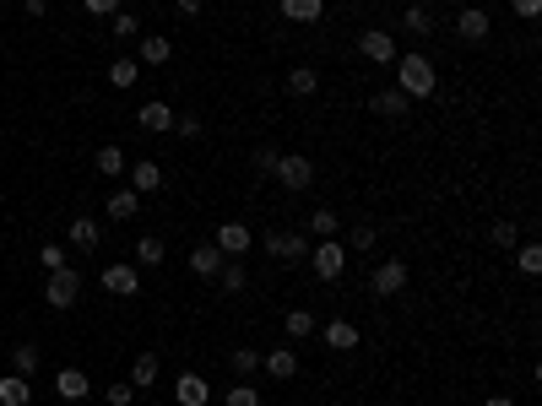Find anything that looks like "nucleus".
<instances>
[{
	"instance_id": "obj_1",
	"label": "nucleus",
	"mask_w": 542,
	"mask_h": 406,
	"mask_svg": "<svg viewBox=\"0 0 542 406\" xmlns=\"http://www.w3.org/2000/svg\"><path fill=\"white\" fill-rule=\"evenodd\" d=\"M434 87H439V77H434V60H429L423 49L396 54V93H406V98H434Z\"/></svg>"
},
{
	"instance_id": "obj_2",
	"label": "nucleus",
	"mask_w": 542,
	"mask_h": 406,
	"mask_svg": "<svg viewBox=\"0 0 542 406\" xmlns=\"http://www.w3.org/2000/svg\"><path fill=\"white\" fill-rule=\"evenodd\" d=\"M309 265H315V277H320V282H342V277H348V244H342V239H320V244H309Z\"/></svg>"
},
{
	"instance_id": "obj_3",
	"label": "nucleus",
	"mask_w": 542,
	"mask_h": 406,
	"mask_svg": "<svg viewBox=\"0 0 542 406\" xmlns=\"http://www.w3.org/2000/svg\"><path fill=\"white\" fill-rule=\"evenodd\" d=\"M77 298H82V271H77V265L49 271V282H44V304H49V309H77Z\"/></svg>"
},
{
	"instance_id": "obj_4",
	"label": "nucleus",
	"mask_w": 542,
	"mask_h": 406,
	"mask_svg": "<svg viewBox=\"0 0 542 406\" xmlns=\"http://www.w3.org/2000/svg\"><path fill=\"white\" fill-rule=\"evenodd\" d=\"M271 179H277L288 195H304V190L315 184V163H309L304 152H283V158H277V168H271Z\"/></svg>"
},
{
	"instance_id": "obj_5",
	"label": "nucleus",
	"mask_w": 542,
	"mask_h": 406,
	"mask_svg": "<svg viewBox=\"0 0 542 406\" xmlns=\"http://www.w3.org/2000/svg\"><path fill=\"white\" fill-rule=\"evenodd\" d=\"M406 282H413L406 260H380V265H374V277H369V293H374V298H401Z\"/></svg>"
},
{
	"instance_id": "obj_6",
	"label": "nucleus",
	"mask_w": 542,
	"mask_h": 406,
	"mask_svg": "<svg viewBox=\"0 0 542 406\" xmlns=\"http://www.w3.org/2000/svg\"><path fill=\"white\" fill-rule=\"evenodd\" d=\"M260 244H266V255H271V260H283V265L309 260V233H283V228H271Z\"/></svg>"
},
{
	"instance_id": "obj_7",
	"label": "nucleus",
	"mask_w": 542,
	"mask_h": 406,
	"mask_svg": "<svg viewBox=\"0 0 542 406\" xmlns=\"http://www.w3.org/2000/svg\"><path fill=\"white\" fill-rule=\"evenodd\" d=\"M358 54L369 60V65H396V33H385V28H369V33H358Z\"/></svg>"
},
{
	"instance_id": "obj_8",
	"label": "nucleus",
	"mask_w": 542,
	"mask_h": 406,
	"mask_svg": "<svg viewBox=\"0 0 542 406\" xmlns=\"http://www.w3.org/2000/svg\"><path fill=\"white\" fill-rule=\"evenodd\" d=\"M103 293H119V298H136L142 293V271H136L130 260H114V265H103Z\"/></svg>"
},
{
	"instance_id": "obj_9",
	"label": "nucleus",
	"mask_w": 542,
	"mask_h": 406,
	"mask_svg": "<svg viewBox=\"0 0 542 406\" xmlns=\"http://www.w3.org/2000/svg\"><path fill=\"white\" fill-rule=\"evenodd\" d=\"M456 33H461V44H483V38L494 33V17H489L483 6H461V12H456Z\"/></svg>"
},
{
	"instance_id": "obj_10",
	"label": "nucleus",
	"mask_w": 542,
	"mask_h": 406,
	"mask_svg": "<svg viewBox=\"0 0 542 406\" xmlns=\"http://www.w3.org/2000/svg\"><path fill=\"white\" fill-rule=\"evenodd\" d=\"M320 342H325L331 353H353V347L364 342V330H358L353 320H331V325H320Z\"/></svg>"
},
{
	"instance_id": "obj_11",
	"label": "nucleus",
	"mask_w": 542,
	"mask_h": 406,
	"mask_svg": "<svg viewBox=\"0 0 542 406\" xmlns=\"http://www.w3.org/2000/svg\"><path fill=\"white\" fill-rule=\"evenodd\" d=\"M174 401H179V406H207V401H212V385L201 379L195 369H185V374L174 379Z\"/></svg>"
},
{
	"instance_id": "obj_12",
	"label": "nucleus",
	"mask_w": 542,
	"mask_h": 406,
	"mask_svg": "<svg viewBox=\"0 0 542 406\" xmlns=\"http://www.w3.org/2000/svg\"><path fill=\"white\" fill-rule=\"evenodd\" d=\"M223 260H228V255H223L218 244H195V249H190V271H195L201 282H218V271H223Z\"/></svg>"
},
{
	"instance_id": "obj_13",
	"label": "nucleus",
	"mask_w": 542,
	"mask_h": 406,
	"mask_svg": "<svg viewBox=\"0 0 542 406\" xmlns=\"http://www.w3.org/2000/svg\"><path fill=\"white\" fill-rule=\"evenodd\" d=\"M136 125H142L147 135H163V130H174V109H168L163 98H152V103L136 109Z\"/></svg>"
},
{
	"instance_id": "obj_14",
	"label": "nucleus",
	"mask_w": 542,
	"mask_h": 406,
	"mask_svg": "<svg viewBox=\"0 0 542 406\" xmlns=\"http://www.w3.org/2000/svg\"><path fill=\"white\" fill-rule=\"evenodd\" d=\"M260 369H266L271 379H293V374H299V347H293V342H288V347H271V353L260 358Z\"/></svg>"
},
{
	"instance_id": "obj_15",
	"label": "nucleus",
	"mask_w": 542,
	"mask_h": 406,
	"mask_svg": "<svg viewBox=\"0 0 542 406\" xmlns=\"http://www.w3.org/2000/svg\"><path fill=\"white\" fill-rule=\"evenodd\" d=\"M212 244H218L228 260H244V255H250V228H244V223H223Z\"/></svg>"
},
{
	"instance_id": "obj_16",
	"label": "nucleus",
	"mask_w": 542,
	"mask_h": 406,
	"mask_svg": "<svg viewBox=\"0 0 542 406\" xmlns=\"http://www.w3.org/2000/svg\"><path fill=\"white\" fill-rule=\"evenodd\" d=\"M136 60H142V65H168L174 60V38L168 33H147L142 44H136Z\"/></svg>"
},
{
	"instance_id": "obj_17",
	"label": "nucleus",
	"mask_w": 542,
	"mask_h": 406,
	"mask_svg": "<svg viewBox=\"0 0 542 406\" xmlns=\"http://www.w3.org/2000/svg\"><path fill=\"white\" fill-rule=\"evenodd\" d=\"M125 174H130V190H136V195L163 190V163H152V158H147V163H130Z\"/></svg>"
},
{
	"instance_id": "obj_18",
	"label": "nucleus",
	"mask_w": 542,
	"mask_h": 406,
	"mask_svg": "<svg viewBox=\"0 0 542 406\" xmlns=\"http://www.w3.org/2000/svg\"><path fill=\"white\" fill-rule=\"evenodd\" d=\"M136 82H142V60H136V54H119V60L109 65V87H114V93H130Z\"/></svg>"
},
{
	"instance_id": "obj_19",
	"label": "nucleus",
	"mask_w": 542,
	"mask_h": 406,
	"mask_svg": "<svg viewBox=\"0 0 542 406\" xmlns=\"http://www.w3.org/2000/svg\"><path fill=\"white\" fill-rule=\"evenodd\" d=\"M103 212H109L114 223H130L136 212H142V195H136L130 184H125V190H109V200H103Z\"/></svg>"
},
{
	"instance_id": "obj_20",
	"label": "nucleus",
	"mask_w": 542,
	"mask_h": 406,
	"mask_svg": "<svg viewBox=\"0 0 542 406\" xmlns=\"http://www.w3.org/2000/svg\"><path fill=\"white\" fill-rule=\"evenodd\" d=\"M369 109H374V114H385V119H406L413 98H406V93H396V87H380V93L369 98Z\"/></svg>"
},
{
	"instance_id": "obj_21",
	"label": "nucleus",
	"mask_w": 542,
	"mask_h": 406,
	"mask_svg": "<svg viewBox=\"0 0 542 406\" xmlns=\"http://www.w3.org/2000/svg\"><path fill=\"white\" fill-rule=\"evenodd\" d=\"M158 379H163V358H158V353H142V358L130 363V385H136V390H152Z\"/></svg>"
},
{
	"instance_id": "obj_22",
	"label": "nucleus",
	"mask_w": 542,
	"mask_h": 406,
	"mask_svg": "<svg viewBox=\"0 0 542 406\" xmlns=\"http://www.w3.org/2000/svg\"><path fill=\"white\" fill-rule=\"evenodd\" d=\"M87 390H93V379H87L82 369H60V374H54V395H60V401H82Z\"/></svg>"
},
{
	"instance_id": "obj_23",
	"label": "nucleus",
	"mask_w": 542,
	"mask_h": 406,
	"mask_svg": "<svg viewBox=\"0 0 542 406\" xmlns=\"http://www.w3.org/2000/svg\"><path fill=\"white\" fill-rule=\"evenodd\" d=\"M33 401V379L28 374H6L0 379V406H28Z\"/></svg>"
},
{
	"instance_id": "obj_24",
	"label": "nucleus",
	"mask_w": 542,
	"mask_h": 406,
	"mask_svg": "<svg viewBox=\"0 0 542 406\" xmlns=\"http://www.w3.org/2000/svg\"><path fill=\"white\" fill-rule=\"evenodd\" d=\"M288 22H320L325 17V0H277Z\"/></svg>"
},
{
	"instance_id": "obj_25",
	"label": "nucleus",
	"mask_w": 542,
	"mask_h": 406,
	"mask_svg": "<svg viewBox=\"0 0 542 406\" xmlns=\"http://www.w3.org/2000/svg\"><path fill=\"white\" fill-rule=\"evenodd\" d=\"M218 288H223L228 298L250 288V271H244V260H223V271H218Z\"/></svg>"
},
{
	"instance_id": "obj_26",
	"label": "nucleus",
	"mask_w": 542,
	"mask_h": 406,
	"mask_svg": "<svg viewBox=\"0 0 542 406\" xmlns=\"http://www.w3.org/2000/svg\"><path fill=\"white\" fill-rule=\"evenodd\" d=\"M93 168H98L103 179H119V174L130 168V158H125L119 147H98V152H93Z\"/></svg>"
},
{
	"instance_id": "obj_27",
	"label": "nucleus",
	"mask_w": 542,
	"mask_h": 406,
	"mask_svg": "<svg viewBox=\"0 0 542 406\" xmlns=\"http://www.w3.org/2000/svg\"><path fill=\"white\" fill-rule=\"evenodd\" d=\"M136 271H152V265H163V239H136V260H130Z\"/></svg>"
},
{
	"instance_id": "obj_28",
	"label": "nucleus",
	"mask_w": 542,
	"mask_h": 406,
	"mask_svg": "<svg viewBox=\"0 0 542 406\" xmlns=\"http://www.w3.org/2000/svg\"><path fill=\"white\" fill-rule=\"evenodd\" d=\"M320 87V71H315V65H293V71H288V93L293 98H309Z\"/></svg>"
},
{
	"instance_id": "obj_29",
	"label": "nucleus",
	"mask_w": 542,
	"mask_h": 406,
	"mask_svg": "<svg viewBox=\"0 0 542 406\" xmlns=\"http://www.w3.org/2000/svg\"><path fill=\"white\" fill-rule=\"evenodd\" d=\"M98 239H103V228L93 217H71V244L77 249H98Z\"/></svg>"
},
{
	"instance_id": "obj_30",
	"label": "nucleus",
	"mask_w": 542,
	"mask_h": 406,
	"mask_svg": "<svg viewBox=\"0 0 542 406\" xmlns=\"http://www.w3.org/2000/svg\"><path fill=\"white\" fill-rule=\"evenodd\" d=\"M228 369H234L239 379H255V374H260V353H255V347H234V353H228Z\"/></svg>"
},
{
	"instance_id": "obj_31",
	"label": "nucleus",
	"mask_w": 542,
	"mask_h": 406,
	"mask_svg": "<svg viewBox=\"0 0 542 406\" xmlns=\"http://www.w3.org/2000/svg\"><path fill=\"white\" fill-rule=\"evenodd\" d=\"M283 330H288V342H299V336H315L320 325H315V314H309V309H288Z\"/></svg>"
},
{
	"instance_id": "obj_32",
	"label": "nucleus",
	"mask_w": 542,
	"mask_h": 406,
	"mask_svg": "<svg viewBox=\"0 0 542 406\" xmlns=\"http://www.w3.org/2000/svg\"><path fill=\"white\" fill-rule=\"evenodd\" d=\"M223 406H260V390H255L250 379H234L228 395H223Z\"/></svg>"
},
{
	"instance_id": "obj_33",
	"label": "nucleus",
	"mask_w": 542,
	"mask_h": 406,
	"mask_svg": "<svg viewBox=\"0 0 542 406\" xmlns=\"http://www.w3.org/2000/svg\"><path fill=\"white\" fill-rule=\"evenodd\" d=\"M515 265L526 271V277H537V271H542V244H531V239L515 244Z\"/></svg>"
},
{
	"instance_id": "obj_34",
	"label": "nucleus",
	"mask_w": 542,
	"mask_h": 406,
	"mask_svg": "<svg viewBox=\"0 0 542 406\" xmlns=\"http://www.w3.org/2000/svg\"><path fill=\"white\" fill-rule=\"evenodd\" d=\"M309 233H315V239H336V212H331V207H315V212H309Z\"/></svg>"
},
{
	"instance_id": "obj_35",
	"label": "nucleus",
	"mask_w": 542,
	"mask_h": 406,
	"mask_svg": "<svg viewBox=\"0 0 542 406\" xmlns=\"http://www.w3.org/2000/svg\"><path fill=\"white\" fill-rule=\"evenodd\" d=\"M401 28H406V33H418V38H423V33H434V17H429V12H423V6H406V12H401Z\"/></svg>"
},
{
	"instance_id": "obj_36",
	"label": "nucleus",
	"mask_w": 542,
	"mask_h": 406,
	"mask_svg": "<svg viewBox=\"0 0 542 406\" xmlns=\"http://www.w3.org/2000/svg\"><path fill=\"white\" fill-rule=\"evenodd\" d=\"M12 369H17V374H38V347H33V342L12 347Z\"/></svg>"
},
{
	"instance_id": "obj_37",
	"label": "nucleus",
	"mask_w": 542,
	"mask_h": 406,
	"mask_svg": "<svg viewBox=\"0 0 542 406\" xmlns=\"http://www.w3.org/2000/svg\"><path fill=\"white\" fill-rule=\"evenodd\" d=\"M277 158H283L277 147H255V152H250V168H255L260 179H271V168H277Z\"/></svg>"
},
{
	"instance_id": "obj_38",
	"label": "nucleus",
	"mask_w": 542,
	"mask_h": 406,
	"mask_svg": "<svg viewBox=\"0 0 542 406\" xmlns=\"http://www.w3.org/2000/svg\"><path fill=\"white\" fill-rule=\"evenodd\" d=\"M103 401H109V406H136V385H130V379H114V385L103 390Z\"/></svg>"
},
{
	"instance_id": "obj_39",
	"label": "nucleus",
	"mask_w": 542,
	"mask_h": 406,
	"mask_svg": "<svg viewBox=\"0 0 542 406\" xmlns=\"http://www.w3.org/2000/svg\"><path fill=\"white\" fill-rule=\"evenodd\" d=\"M114 38H119V44H130V38H142V22H136L130 12H114Z\"/></svg>"
},
{
	"instance_id": "obj_40",
	"label": "nucleus",
	"mask_w": 542,
	"mask_h": 406,
	"mask_svg": "<svg viewBox=\"0 0 542 406\" xmlns=\"http://www.w3.org/2000/svg\"><path fill=\"white\" fill-rule=\"evenodd\" d=\"M38 265H44V271H60V265H71V260H65V244H38Z\"/></svg>"
},
{
	"instance_id": "obj_41",
	"label": "nucleus",
	"mask_w": 542,
	"mask_h": 406,
	"mask_svg": "<svg viewBox=\"0 0 542 406\" xmlns=\"http://www.w3.org/2000/svg\"><path fill=\"white\" fill-rule=\"evenodd\" d=\"M174 130L185 135V142H195V135H207V119H195V114H174Z\"/></svg>"
},
{
	"instance_id": "obj_42",
	"label": "nucleus",
	"mask_w": 542,
	"mask_h": 406,
	"mask_svg": "<svg viewBox=\"0 0 542 406\" xmlns=\"http://www.w3.org/2000/svg\"><path fill=\"white\" fill-rule=\"evenodd\" d=\"M489 239H494L499 249H515V244H521V233H515V223H494V228H489Z\"/></svg>"
},
{
	"instance_id": "obj_43",
	"label": "nucleus",
	"mask_w": 542,
	"mask_h": 406,
	"mask_svg": "<svg viewBox=\"0 0 542 406\" xmlns=\"http://www.w3.org/2000/svg\"><path fill=\"white\" fill-rule=\"evenodd\" d=\"M348 249H374V228H369V223H358V228L348 233Z\"/></svg>"
},
{
	"instance_id": "obj_44",
	"label": "nucleus",
	"mask_w": 542,
	"mask_h": 406,
	"mask_svg": "<svg viewBox=\"0 0 542 406\" xmlns=\"http://www.w3.org/2000/svg\"><path fill=\"white\" fill-rule=\"evenodd\" d=\"M82 6H87L93 17H114V12H125V0H82Z\"/></svg>"
},
{
	"instance_id": "obj_45",
	"label": "nucleus",
	"mask_w": 542,
	"mask_h": 406,
	"mask_svg": "<svg viewBox=\"0 0 542 406\" xmlns=\"http://www.w3.org/2000/svg\"><path fill=\"white\" fill-rule=\"evenodd\" d=\"M510 12H515V17H521V22H531V17H537V12H542V0H510Z\"/></svg>"
},
{
	"instance_id": "obj_46",
	"label": "nucleus",
	"mask_w": 542,
	"mask_h": 406,
	"mask_svg": "<svg viewBox=\"0 0 542 406\" xmlns=\"http://www.w3.org/2000/svg\"><path fill=\"white\" fill-rule=\"evenodd\" d=\"M174 6H179V17H201V12H207V0H174Z\"/></svg>"
},
{
	"instance_id": "obj_47",
	"label": "nucleus",
	"mask_w": 542,
	"mask_h": 406,
	"mask_svg": "<svg viewBox=\"0 0 542 406\" xmlns=\"http://www.w3.org/2000/svg\"><path fill=\"white\" fill-rule=\"evenodd\" d=\"M22 12H28V17H44V12H49V0H22Z\"/></svg>"
},
{
	"instance_id": "obj_48",
	"label": "nucleus",
	"mask_w": 542,
	"mask_h": 406,
	"mask_svg": "<svg viewBox=\"0 0 542 406\" xmlns=\"http://www.w3.org/2000/svg\"><path fill=\"white\" fill-rule=\"evenodd\" d=\"M483 406H515V401H510V395H489Z\"/></svg>"
},
{
	"instance_id": "obj_49",
	"label": "nucleus",
	"mask_w": 542,
	"mask_h": 406,
	"mask_svg": "<svg viewBox=\"0 0 542 406\" xmlns=\"http://www.w3.org/2000/svg\"><path fill=\"white\" fill-rule=\"evenodd\" d=\"M0 6H6V0H0Z\"/></svg>"
}]
</instances>
